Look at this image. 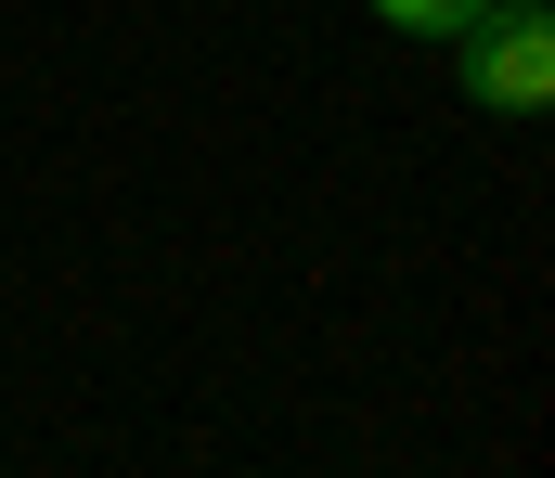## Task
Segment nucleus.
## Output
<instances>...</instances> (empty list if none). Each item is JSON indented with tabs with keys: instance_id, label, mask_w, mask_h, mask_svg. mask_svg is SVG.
Returning <instances> with one entry per match:
<instances>
[{
	"instance_id": "f03ea898",
	"label": "nucleus",
	"mask_w": 555,
	"mask_h": 478,
	"mask_svg": "<svg viewBox=\"0 0 555 478\" xmlns=\"http://www.w3.org/2000/svg\"><path fill=\"white\" fill-rule=\"evenodd\" d=\"M375 13H388V26H414V39H452L478 0H375Z\"/></svg>"
},
{
	"instance_id": "f257e3e1",
	"label": "nucleus",
	"mask_w": 555,
	"mask_h": 478,
	"mask_svg": "<svg viewBox=\"0 0 555 478\" xmlns=\"http://www.w3.org/2000/svg\"><path fill=\"white\" fill-rule=\"evenodd\" d=\"M452 78H465V104H491V117H543L555 104V13L543 0H478V13L452 26Z\"/></svg>"
}]
</instances>
